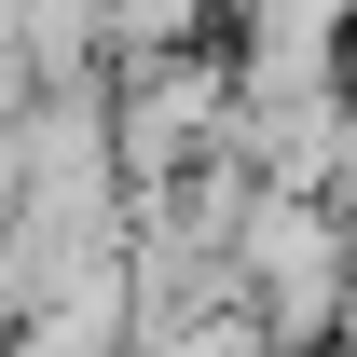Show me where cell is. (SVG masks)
I'll return each instance as SVG.
<instances>
[{"instance_id":"6da1fadb","label":"cell","mask_w":357,"mask_h":357,"mask_svg":"<svg viewBox=\"0 0 357 357\" xmlns=\"http://www.w3.org/2000/svg\"><path fill=\"white\" fill-rule=\"evenodd\" d=\"M344 357H357V344H344Z\"/></svg>"}]
</instances>
